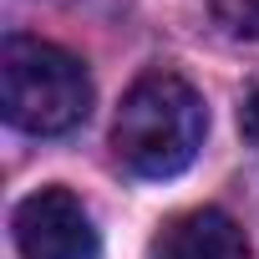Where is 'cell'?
Instances as JSON below:
<instances>
[{
	"mask_svg": "<svg viewBox=\"0 0 259 259\" xmlns=\"http://www.w3.org/2000/svg\"><path fill=\"white\" fill-rule=\"evenodd\" d=\"M239 127H244V138H249V143H259V92L244 102V112H239Z\"/></svg>",
	"mask_w": 259,
	"mask_h": 259,
	"instance_id": "8992f818",
	"label": "cell"
},
{
	"mask_svg": "<svg viewBox=\"0 0 259 259\" xmlns=\"http://www.w3.org/2000/svg\"><path fill=\"white\" fill-rule=\"evenodd\" d=\"M0 107L6 122L36 138H61L92 112V76L87 66L41 41V36H6L0 46Z\"/></svg>",
	"mask_w": 259,
	"mask_h": 259,
	"instance_id": "7a4b0ae2",
	"label": "cell"
},
{
	"mask_svg": "<svg viewBox=\"0 0 259 259\" xmlns=\"http://www.w3.org/2000/svg\"><path fill=\"white\" fill-rule=\"evenodd\" d=\"M148 259H249V239L229 213L188 208L158 229Z\"/></svg>",
	"mask_w": 259,
	"mask_h": 259,
	"instance_id": "277c9868",
	"label": "cell"
},
{
	"mask_svg": "<svg viewBox=\"0 0 259 259\" xmlns=\"http://www.w3.org/2000/svg\"><path fill=\"white\" fill-rule=\"evenodd\" d=\"M16 249L21 259H97L102 239L92 229V213L71 188H36L31 198L16 203Z\"/></svg>",
	"mask_w": 259,
	"mask_h": 259,
	"instance_id": "3957f363",
	"label": "cell"
},
{
	"mask_svg": "<svg viewBox=\"0 0 259 259\" xmlns=\"http://www.w3.org/2000/svg\"><path fill=\"white\" fill-rule=\"evenodd\" d=\"M213 21L234 41H259V0H213Z\"/></svg>",
	"mask_w": 259,
	"mask_h": 259,
	"instance_id": "5b68a950",
	"label": "cell"
},
{
	"mask_svg": "<svg viewBox=\"0 0 259 259\" xmlns=\"http://www.w3.org/2000/svg\"><path fill=\"white\" fill-rule=\"evenodd\" d=\"M208 133L203 97L178 76V71H148L127 87L117 122H112V148L122 168L138 178H173L183 173Z\"/></svg>",
	"mask_w": 259,
	"mask_h": 259,
	"instance_id": "6da1fadb",
	"label": "cell"
}]
</instances>
